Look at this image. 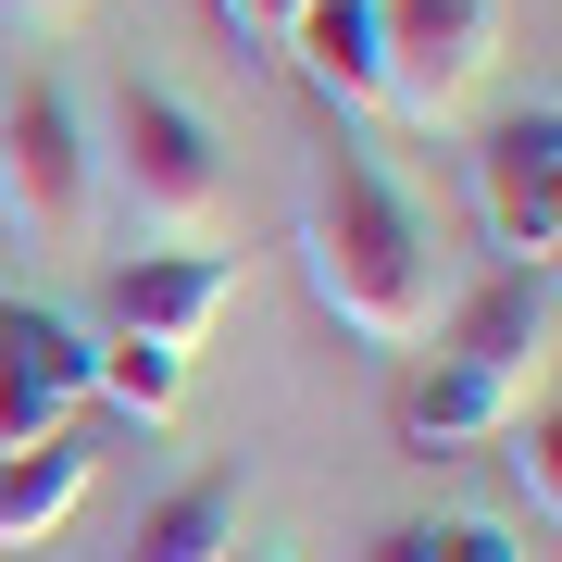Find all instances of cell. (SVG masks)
Segmentation results:
<instances>
[{"label":"cell","instance_id":"cell-1","mask_svg":"<svg viewBox=\"0 0 562 562\" xmlns=\"http://www.w3.org/2000/svg\"><path fill=\"white\" fill-rule=\"evenodd\" d=\"M301 276H313V301L338 313L362 350H413L425 325H438V238H425V213L387 188V162L362 138H325V162H313Z\"/></svg>","mask_w":562,"mask_h":562},{"label":"cell","instance_id":"cell-2","mask_svg":"<svg viewBox=\"0 0 562 562\" xmlns=\"http://www.w3.org/2000/svg\"><path fill=\"white\" fill-rule=\"evenodd\" d=\"M113 188L138 201L150 238H176V250H201L213 238V213H225V150H213V125L176 101V88H150V76H125L113 88Z\"/></svg>","mask_w":562,"mask_h":562},{"label":"cell","instance_id":"cell-3","mask_svg":"<svg viewBox=\"0 0 562 562\" xmlns=\"http://www.w3.org/2000/svg\"><path fill=\"white\" fill-rule=\"evenodd\" d=\"M0 213L38 250H88V225H101V150H88V113L50 76L0 88Z\"/></svg>","mask_w":562,"mask_h":562},{"label":"cell","instance_id":"cell-4","mask_svg":"<svg viewBox=\"0 0 562 562\" xmlns=\"http://www.w3.org/2000/svg\"><path fill=\"white\" fill-rule=\"evenodd\" d=\"M375 63H387V113L438 138L501 63V0H375Z\"/></svg>","mask_w":562,"mask_h":562},{"label":"cell","instance_id":"cell-5","mask_svg":"<svg viewBox=\"0 0 562 562\" xmlns=\"http://www.w3.org/2000/svg\"><path fill=\"white\" fill-rule=\"evenodd\" d=\"M475 201H487V238H501L513 262H550L562 250V125H550V101L538 113H501L475 138Z\"/></svg>","mask_w":562,"mask_h":562},{"label":"cell","instance_id":"cell-6","mask_svg":"<svg viewBox=\"0 0 562 562\" xmlns=\"http://www.w3.org/2000/svg\"><path fill=\"white\" fill-rule=\"evenodd\" d=\"M76 401H88V338L38 301H0V462L63 438Z\"/></svg>","mask_w":562,"mask_h":562},{"label":"cell","instance_id":"cell-7","mask_svg":"<svg viewBox=\"0 0 562 562\" xmlns=\"http://www.w3.org/2000/svg\"><path fill=\"white\" fill-rule=\"evenodd\" d=\"M225 301H238V250H138V262H113V338H150V350H201Z\"/></svg>","mask_w":562,"mask_h":562},{"label":"cell","instance_id":"cell-8","mask_svg":"<svg viewBox=\"0 0 562 562\" xmlns=\"http://www.w3.org/2000/svg\"><path fill=\"white\" fill-rule=\"evenodd\" d=\"M425 338H438V362H475V375L525 387V362L550 350V262H501V276H487L475 301H450Z\"/></svg>","mask_w":562,"mask_h":562},{"label":"cell","instance_id":"cell-9","mask_svg":"<svg viewBox=\"0 0 562 562\" xmlns=\"http://www.w3.org/2000/svg\"><path fill=\"white\" fill-rule=\"evenodd\" d=\"M288 50L338 113H387V63H375V0H301L288 13Z\"/></svg>","mask_w":562,"mask_h":562},{"label":"cell","instance_id":"cell-10","mask_svg":"<svg viewBox=\"0 0 562 562\" xmlns=\"http://www.w3.org/2000/svg\"><path fill=\"white\" fill-rule=\"evenodd\" d=\"M513 401L525 387H501V375H475V362H425V375L401 387V450H475V438H501L513 425Z\"/></svg>","mask_w":562,"mask_h":562},{"label":"cell","instance_id":"cell-11","mask_svg":"<svg viewBox=\"0 0 562 562\" xmlns=\"http://www.w3.org/2000/svg\"><path fill=\"white\" fill-rule=\"evenodd\" d=\"M88 475H101V450H88L76 425H63V438H38V450H13V462H0V550L50 538V525L88 501Z\"/></svg>","mask_w":562,"mask_h":562},{"label":"cell","instance_id":"cell-12","mask_svg":"<svg viewBox=\"0 0 562 562\" xmlns=\"http://www.w3.org/2000/svg\"><path fill=\"white\" fill-rule=\"evenodd\" d=\"M238 550V475H188V487H162V501L138 513V538H125V562H225Z\"/></svg>","mask_w":562,"mask_h":562},{"label":"cell","instance_id":"cell-13","mask_svg":"<svg viewBox=\"0 0 562 562\" xmlns=\"http://www.w3.org/2000/svg\"><path fill=\"white\" fill-rule=\"evenodd\" d=\"M88 387H101L113 413H138V425H162V413L188 401V362H176V350H150V338H113V350L88 338Z\"/></svg>","mask_w":562,"mask_h":562},{"label":"cell","instance_id":"cell-14","mask_svg":"<svg viewBox=\"0 0 562 562\" xmlns=\"http://www.w3.org/2000/svg\"><path fill=\"white\" fill-rule=\"evenodd\" d=\"M501 462H513L525 513L550 525V513H562V413H550V401H538V413H513V425H501Z\"/></svg>","mask_w":562,"mask_h":562},{"label":"cell","instance_id":"cell-15","mask_svg":"<svg viewBox=\"0 0 562 562\" xmlns=\"http://www.w3.org/2000/svg\"><path fill=\"white\" fill-rule=\"evenodd\" d=\"M413 538H425V562H525L513 525H413Z\"/></svg>","mask_w":562,"mask_h":562},{"label":"cell","instance_id":"cell-16","mask_svg":"<svg viewBox=\"0 0 562 562\" xmlns=\"http://www.w3.org/2000/svg\"><path fill=\"white\" fill-rule=\"evenodd\" d=\"M225 13H238L250 38H288V13H301V0H225Z\"/></svg>","mask_w":562,"mask_h":562},{"label":"cell","instance_id":"cell-17","mask_svg":"<svg viewBox=\"0 0 562 562\" xmlns=\"http://www.w3.org/2000/svg\"><path fill=\"white\" fill-rule=\"evenodd\" d=\"M362 562H425V538H413V525H387V538L362 550Z\"/></svg>","mask_w":562,"mask_h":562},{"label":"cell","instance_id":"cell-18","mask_svg":"<svg viewBox=\"0 0 562 562\" xmlns=\"http://www.w3.org/2000/svg\"><path fill=\"white\" fill-rule=\"evenodd\" d=\"M13 13H25V25H63V13H76V0H13Z\"/></svg>","mask_w":562,"mask_h":562},{"label":"cell","instance_id":"cell-19","mask_svg":"<svg viewBox=\"0 0 562 562\" xmlns=\"http://www.w3.org/2000/svg\"><path fill=\"white\" fill-rule=\"evenodd\" d=\"M225 562H288V550H225Z\"/></svg>","mask_w":562,"mask_h":562}]
</instances>
